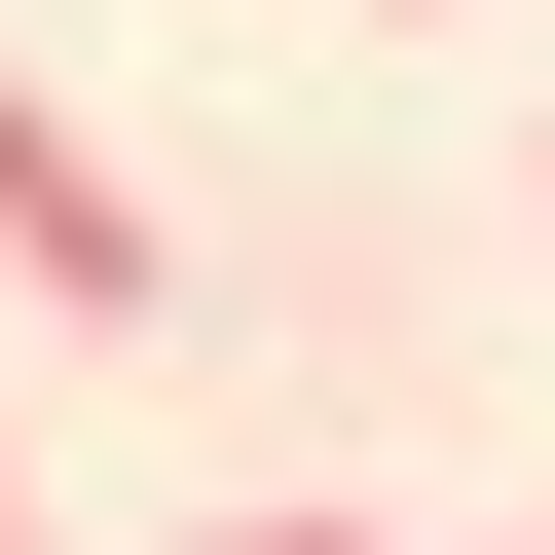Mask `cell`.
I'll list each match as a JSON object with an SVG mask.
<instances>
[{
    "label": "cell",
    "instance_id": "6da1fadb",
    "mask_svg": "<svg viewBox=\"0 0 555 555\" xmlns=\"http://www.w3.org/2000/svg\"><path fill=\"white\" fill-rule=\"evenodd\" d=\"M0 297H75V334H149L185 297V222L112 185V112H38V75H0Z\"/></svg>",
    "mask_w": 555,
    "mask_h": 555
},
{
    "label": "cell",
    "instance_id": "7a4b0ae2",
    "mask_svg": "<svg viewBox=\"0 0 555 555\" xmlns=\"http://www.w3.org/2000/svg\"><path fill=\"white\" fill-rule=\"evenodd\" d=\"M185 555H371V518H185Z\"/></svg>",
    "mask_w": 555,
    "mask_h": 555
},
{
    "label": "cell",
    "instance_id": "3957f363",
    "mask_svg": "<svg viewBox=\"0 0 555 555\" xmlns=\"http://www.w3.org/2000/svg\"><path fill=\"white\" fill-rule=\"evenodd\" d=\"M0 555H38V481H0Z\"/></svg>",
    "mask_w": 555,
    "mask_h": 555
}]
</instances>
